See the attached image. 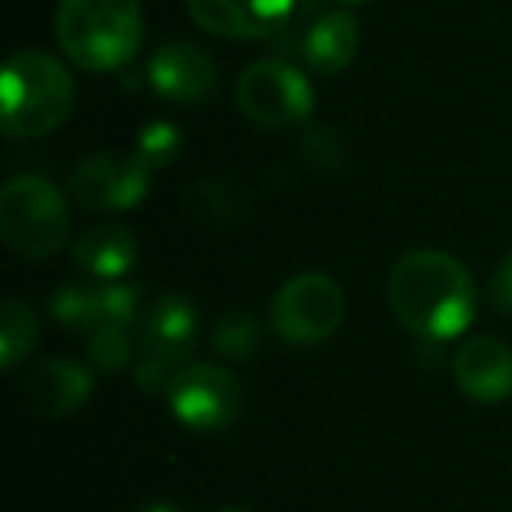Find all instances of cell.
I'll return each instance as SVG.
<instances>
[{"mask_svg": "<svg viewBox=\"0 0 512 512\" xmlns=\"http://www.w3.org/2000/svg\"><path fill=\"white\" fill-rule=\"evenodd\" d=\"M390 313L421 341H453L477 316V285L467 267L442 249H411L386 281Z\"/></svg>", "mask_w": 512, "mask_h": 512, "instance_id": "cell-1", "label": "cell"}, {"mask_svg": "<svg viewBox=\"0 0 512 512\" xmlns=\"http://www.w3.org/2000/svg\"><path fill=\"white\" fill-rule=\"evenodd\" d=\"M53 25L64 57L92 74L127 67L144 39L141 0H60Z\"/></svg>", "mask_w": 512, "mask_h": 512, "instance_id": "cell-2", "label": "cell"}, {"mask_svg": "<svg viewBox=\"0 0 512 512\" xmlns=\"http://www.w3.org/2000/svg\"><path fill=\"white\" fill-rule=\"evenodd\" d=\"M0 123L8 137H46L71 116L74 81L57 57L43 50H18L0 78Z\"/></svg>", "mask_w": 512, "mask_h": 512, "instance_id": "cell-3", "label": "cell"}, {"mask_svg": "<svg viewBox=\"0 0 512 512\" xmlns=\"http://www.w3.org/2000/svg\"><path fill=\"white\" fill-rule=\"evenodd\" d=\"M71 214L67 200L46 176L25 172L0 190V239L25 260H46L67 242Z\"/></svg>", "mask_w": 512, "mask_h": 512, "instance_id": "cell-4", "label": "cell"}, {"mask_svg": "<svg viewBox=\"0 0 512 512\" xmlns=\"http://www.w3.org/2000/svg\"><path fill=\"white\" fill-rule=\"evenodd\" d=\"M348 302L330 274L306 271L288 278L271 299V327L292 348H313L341 330Z\"/></svg>", "mask_w": 512, "mask_h": 512, "instance_id": "cell-5", "label": "cell"}, {"mask_svg": "<svg viewBox=\"0 0 512 512\" xmlns=\"http://www.w3.org/2000/svg\"><path fill=\"white\" fill-rule=\"evenodd\" d=\"M235 102L242 116L256 127L285 130L309 120L316 106V95L309 78L288 60H256L239 74Z\"/></svg>", "mask_w": 512, "mask_h": 512, "instance_id": "cell-6", "label": "cell"}, {"mask_svg": "<svg viewBox=\"0 0 512 512\" xmlns=\"http://www.w3.org/2000/svg\"><path fill=\"white\" fill-rule=\"evenodd\" d=\"M242 383L228 369L211 362L183 365L165 386V407L179 425L193 428V432H221V428L235 425L242 414Z\"/></svg>", "mask_w": 512, "mask_h": 512, "instance_id": "cell-7", "label": "cell"}, {"mask_svg": "<svg viewBox=\"0 0 512 512\" xmlns=\"http://www.w3.org/2000/svg\"><path fill=\"white\" fill-rule=\"evenodd\" d=\"M193 337H197V309L183 295L158 299L141 320V362L134 372L137 386L151 393H165L172 376L183 369Z\"/></svg>", "mask_w": 512, "mask_h": 512, "instance_id": "cell-8", "label": "cell"}, {"mask_svg": "<svg viewBox=\"0 0 512 512\" xmlns=\"http://www.w3.org/2000/svg\"><path fill=\"white\" fill-rule=\"evenodd\" d=\"M151 169L137 155H92L71 172V197L85 211H130L148 197Z\"/></svg>", "mask_w": 512, "mask_h": 512, "instance_id": "cell-9", "label": "cell"}, {"mask_svg": "<svg viewBox=\"0 0 512 512\" xmlns=\"http://www.w3.org/2000/svg\"><path fill=\"white\" fill-rule=\"evenodd\" d=\"M204 32L221 39H264L292 18L295 0H186Z\"/></svg>", "mask_w": 512, "mask_h": 512, "instance_id": "cell-10", "label": "cell"}, {"mask_svg": "<svg viewBox=\"0 0 512 512\" xmlns=\"http://www.w3.org/2000/svg\"><path fill=\"white\" fill-rule=\"evenodd\" d=\"M453 379L474 404H502L512 397V351L498 337H467L453 355Z\"/></svg>", "mask_w": 512, "mask_h": 512, "instance_id": "cell-11", "label": "cell"}, {"mask_svg": "<svg viewBox=\"0 0 512 512\" xmlns=\"http://www.w3.org/2000/svg\"><path fill=\"white\" fill-rule=\"evenodd\" d=\"M148 81L162 99L193 106V102H204L214 92L218 71H214V60L207 50L193 43H169L151 57Z\"/></svg>", "mask_w": 512, "mask_h": 512, "instance_id": "cell-12", "label": "cell"}, {"mask_svg": "<svg viewBox=\"0 0 512 512\" xmlns=\"http://www.w3.org/2000/svg\"><path fill=\"white\" fill-rule=\"evenodd\" d=\"M92 397V372L74 358H50L36 365L25 383V404L43 418H67Z\"/></svg>", "mask_w": 512, "mask_h": 512, "instance_id": "cell-13", "label": "cell"}, {"mask_svg": "<svg viewBox=\"0 0 512 512\" xmlns=\"http://www.w3.org/2000/svg\"><path fill=\"white\" fill-rule=\"evenodd\" d=\"M358 43H362V36H358L355 15H348V11H327V15H320L309 25L302 50H306V64L316 74L334 78V74L348 71L351 60L358 57Z\"/></svg>", "mask_w": 512, "mask_h": 512, "instance_id": "cell-14", "label": "cell"}, {"mask_svg": "<svg viewBox=\"0 0 512 512\" xmlns=\"http://www.w3.org/2000/svg\"><path fill=\"white\" fill-rule=\"evenodd\" d=\"M141 242L127 225H99L85 232L74 246V260L99 281H120L134 267Z\"/></svg>", "mask_w": 512, "mask_h": 512, "instance_id": "cell-15", "label": "cell"}, {"mask_svg": "<svg viewBox=\"0 0 512 512\" xmlns=\"http://www.w3.org/2000/svg\"><path fill=\"white\" fill-rule=\"evenodd\" d=\"M53 320L78 334H95L109 323V292L102 285H64L50 299Z\"/></svg>", "mask_w": 512, "mask_h": 512, "instance_id": "cell-16", "label": "cell"}, {"mask_svg": "<svg viewBox=\"0 0 512 512\" xmlns=\"http://www.w3.org/2000/svg\"><path fill=\"white\" fill-rule=\"evenodd\" d=\"M39 344L36 313L22 299L0 302V369L15 372Z\"/></svg>", "mask_w": 512, "mask_h": 512, "instance_id": "cell-17", "label": "cell"}, {"mask_svg": "<svg viewBox=\"0 0 512 512\" xmlns=\"http://www.w3.org/2000/svg\"><path fill=\"white\" fill-rule=\"evenodd\" d=\"M214 351L225 358H249L260 348V327L246 313H228L214 327Z\"/></svg>", "mask_w": 512, "mask_h": 512, "instance_id": "cell-18", "label": "cell"}, {"mask_svg": "<svg viewBox=\"0 0 512 512\" xmlns=\"http://www.w3.org/2000/svg\"><path fill=\"white\" fill-rule=\"evenodd\" d=\"M88 358H92L95 369L102 372H120L130 362V327H99L95 334H88Z\"/></svg>", "mask_w": 512, "mask_h": 512, "instance_id": "cell-19", "label": "cell"}, {"mask_svg": "<svg viewBox=\"0 0 512 512\" xmlns=\"http://www.w3.org/2000/svg\"><path fill=\"white\" fill-rule=\"evenodd\" d=\"M179 144H183V137H179V130L172 127V123H148V127L137 134V151L134 155L141 158L144 165H148L151 172L162 169V165L176 162L179 155Z\"/></svg>", "mask_w": 512, "mask_h": 512, "instance_id": "cell-20", "label": "cell"}, {"mask_svg": "<svg viewBox=\"0 0 512 512\" xmlns=\"http://www.w3.org/2000/svg\"><path fill=\"white\" fill-rule=\"evenodd\" d=\"M491 302H495L498 313L512 316V256H505L498 264L495 278H491Z\"/></svg>", "mask_w": 512, "mask_h": 512, "instance_id": "cell-21", "label": "cell"}, {"mask_svg": "<svg viewBox=\"0 0 512 512\" xmlns=\"http://www.w3.org/2000/svg\"><path fill=\"white\" fill-rule=\"evenodd\" d=\"M144 512H183L179 505H172V502H155V505H148Z\"/></svg>", "mask_w": 512, "mask_h": 512, "instance_id": "cell-22", "label": "cell"}, {"mask_svg": "<svg viewBox=\"0 0 512 512\" xmlns=\"http://www.w3.org/2000/svg\"><path fill=\"white\" fill-rule=\"evenodd\" d=\"M218 512H253V509H246V505H225V509H218Z\"/></svg>", "mask_w": 512, "mask_h": 512, "instance_id": "cell-23", "label": "cell"}, {"mask_svg": "<svg viewBox=\"0 0 512 512\" xmlns=\"http://www.w3.org/2000/svg\"><path fill=\"white\" fill-rule=\"evenodd\" d=\"M337 4H348V8H358V4H369V0H337Z\"/></svg>", "mask_w": 512, "mask_h": 512, "instance_id": "cell-24", "label": "cell"}]
</instances>
